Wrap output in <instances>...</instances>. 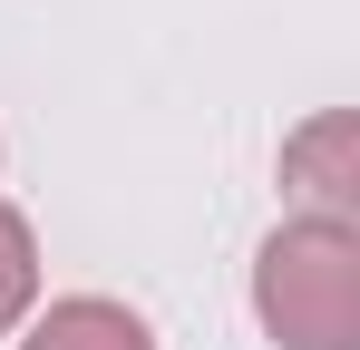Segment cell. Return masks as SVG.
I'll return each instance as SVG.
<instances>
[{
  "label": "cell",
  "mask_w": 360,
  "mask_h": 350,
  "mask_svg": "<svg viewBox=\"0 0 360 350\" xmlns=\"http://www.w3.org/2000/svg\"><path fill=\"white\" fill-rule=\"evenodd\" d=\"M39 311V233L20 205H0V331H20Z\"/></svg>",
  "instance_id": "277c9868"
},
{
  "label": "cell",
  "mask_w": 360,
  "mask_h": 350,
  "mask_svg": "<svg viewBox=\"0 0 360 350\" xmlns=\"http://www.w3.org/2000/svg\"><path fill=\"white\" fill-rule=\"evenodd\" d=\"M283 185L302 195V214H321V224H351L360 214V117H311L283 136Z\"/></svg>",
  "instance_id": "7a4b0ae2"
},
{
  "label": "cell",
  "mask_w": 360,
  "mask_h": 350,
  "mask_svg": "<svg viewBox=\"0 0 360 350\" xmlns=\"http://www.w3.org/2000/svg\"><path fill=\"white\" fill-rule=\"evenodd\" d=\"M20 350H156V331L127 302H108V292H68L49 311H30V341Z\"/></svg>",
  "instance_id": "3957f363"
},
{
  "label": "cell",
  "mask_w": 360,
  "mask_h": 350,
  "mask_svg": "<svg viewBox=\"0 0 360 350\" xmlns=\"http://www.w3.org/2000/svg\"><path fill=\"white\" fill-rule=\"evenodd\" d=\"M253 321L273 350H360V224H273L253 253Z\"/></svg>",
  "instance_id": "6da1fadb"
}]
</instances>
